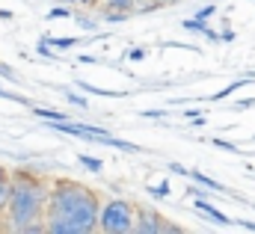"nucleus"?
I'll return each mask as SVG.
<instances>
[{
  "instance_id": "nucleus-20",
  "label": "nucleus",
  "mask_w": 255,
  "mask_h": 234,
  "mask_svg": "<svg viewBox=\"0 0 255 234\" xmlns=\"http://www.w3.org/2000/svg\"><path fill=\"white\" fill-rule=\"evenodd\" d=\"M65 98H68V101H71V104H77V107H80V110H86V107H89V101H86V98H83V95H77V92H65Z\"/></svg>"
},
{
  "instance_id": "nucleus-21",
  "label": "nucleus",
  "mask_w": 255,
  "mask_h": 234,
  "mask_svg": "<svg viewBox=\"0 0 255 234\" xmlns=\"http://www.w3.org/2000/svg\"><path fill=\"white\" fill-rule=\"evenodd\" d=\"M125 59L139 62V59H145V51H142V48H130V51H125Z\"/></svg>"
},
{
  "instance_id": "nucleus-15",
  "label": "nucleus",
  "mask_w": 255,
  "mask_h": 234,
  "mask_svg": "<svg viewBox=\"0 0 255 234\" xmlns=\"http://www.w3.org/2000/svg\"><path fill=\"white\" fill-rule=\"evenodd\" d=\"M77 160H80V166H83V169H89V172H101V169H104V163H101V160H95V157L80 154Z\"/></svg>"
},
{
  "instance_id": "nucleus-17",
  "label": "nucleus",
  "mask_w": 255,
  "mask_h": 234,
  "mask_svg": "<svg viewBox=\"0 0 255 234\" xmlns=\"http://www.w3.org/2000/svg\"><path fill=\"white\" fill-rule=\"evenodd\" d=\"M48 21H57V18H74V12L71 9H65V6H54V9H48V15H45Z\"/></svg>"
},
{
  "instance_id": "nucleus-3",
  "label": "nucleus",
  "mask_w": 255,
  "mask_h": 234,
  "mask_svg": "<svg viewBox=\"0 0 255 234\" xmlns=\"http://www.w3.org/2000/svg\"><path fill=\"white\" fill-rule=\"evenodd\" d=\"M136 229V205L130 199H107L101 205L98 232L104 234H130Z\"/></svg>"
},
{
  "instance_id": "nucleus-8",
  "label": "nucleus",
  "mask_w": 255,
  "mask_h": 234,
  "mask_svg": "<svg viewBox=\"0 0 255 234\" xmlns=\"http://www.w3.org/2000/svg\"><path fill=\"white\" fill-rule=\"evenodd\" d=\"M247 83H255V71H247L244 77H238V80H232L229 86H223L220 92H214V95H211V101H223V98H229L232 92H238V89H241V86H247Z\"/></svg>"
},
{
  "instance_id": "nucleus-23",
  "label": "nucleus",
  "mask_w": 255,
  "mask_h": 234,
  "mask_svg": "<svg viewBox=\"0 0 255 234\" xmlns=\"http://www.w3.org/2000/svg\"><path fill=\"white\" fill-rule=\"evenodd\" d=\"M125 18H128V12H104V21H110V24H119Z\"/></svg>"
},
{
  "instance_id": "nucleus-30",
  "label": "nucleus",
  "mask_w": 255,
  "mask_h": 234,
  "mask_svg": "<svg viewBox=\"0 0 255 234\" xmlns=\"http://www.w3.org/2000/svg\"><path fill=\"white\" fill-rule=\"evenodd\" d=\"M223 42H235V33L232 30H223Z\"/></svg>"
},
{
  "instance_id": "nucleus-14",
  "label": "nucleus",
  "mask_w": 255,
  "mask_h": 234,
  "mask_svg": "<svg viewBox=\"0 0 255 234\" xmlns=\"http://www.w3.org/2000/svg\"><path fill=\"white\" fill-rule=\"evenodd\" d=\"M136 0H104V9H119V12H130Z\"/></svg>"
},
{
  "instance_id": "nucleus-31",
  "label": "nucleus",
  "mask_w": 255,
  "mask_h": 234,
  "mask_svg": "<svg viewBox=\"0 0 255 234\" xmlns=\"http://www.w3.org/2000/svg\"><path fill=\"white\" fill-rule=\"evenodd\" d=\"M0 21H12V12H6V9H0Z\"/></svg>"
},
{
  "instance_id": "nucleus-12",
  "label": "nucleus",
  "mask_w": 255,
  "mask_h": 234,
  "mask_svg": "<svg viewBox=\"0 0 255 234\" xmlns=\"http://www.w3.org/2000/svg\"><path fill=\"white\" fill-rule=\"evenodd\" d=\"M45 42H48L54 51H68V48H74L80 39H57V36H45Z\"/></svg>"
},
{
  "instance_id": "nucleus-6",
  "label": "nucleus",
  "mask_w": 255,
  "mask_h": 234,
  "mask_svg": "<svg viewBox=\"0 0 255 234\" xmlns=\"http://www.w3.org/2000/svg\"><path fill=\"white\" fill-rule=\"evenodd\" d=\"M193 208H196L199 214H205L208 220L220 223V226H232V223H235V220H229V217H226L223 211H217V208H214V205H211V202H208L205 196H193Z\"/></svg>"
},
{
  "instance_id": "nucleus-16",
  "label": "nucleus",
  "mask_w": 255,
  "mask_h": 234,
  "mask_svg": "<svg viewBox=\"0 0 255 234\" xmlns=\"http://www.w3.org/2000/svg\"><path fill=\"white\" fill-rule=\"evenodd\" d=\"M145 190H148V196H151V199H166V196H169V184H166V181H163V184H154V187L148 184Z\"/></svg>"
},
{
  "instance_id": "nucleus-4",
  "label": "nucleus",
  "mask_w": 255,
  "mask_h": 234,
  "mask_svg": "<svg viewBox=\"0 0 255 234\" xmlns=\"http://www.w3.org/2000/svg\"><path fill=\"white\" fill-rule=\"evenodd\" d=\"M51 130H60V133H68V136H80L86 142H104V145H113V148H122V151H139V145L133 142H125V139H116L107 127H95V124H83V121H51L48 124Z\"/></svg>"
},
{
  "instance_id": "nucleus-33",
  "label": "nucleus",
  "mask_w": 255,
  "mask_h": 234,
  "mask_svg": "<svg viewBox=\"0 0 255 234\" xmlns=\"http://www.w3.org/2000/svg\"><path fill=\"white\" fill-rule=\"evenodd\" d=\"M3 223H6V214H3V211H0V229H3Z\"/></svg>"
},
{
  "instance_id": "nucleus-9",
  "label": "nucleus",
  "mask_w": 255,
  "mask_h": 234,
  "mask_svg": "<svg viewBox=\"0 0 255 234\" xmlns=\"http://www.w3.org/2000/svg\"><path fill=\"white\" fill-rule=\"evenodd\" d=\"M9 196H12V172H9L6 166H0V211H3V214H6Z\"/></svg>"
},
{
  "instance_id": "nucleus-26",
  "label": "nucleus",
  "mask_w": 255,
  "mask_h": 234,
  "mask_svg": "<svg viewBox=\"0 0 255 234\" xmlns=\"http://www.w3.org/2000/svg\"><path fill=\"white\" fill-rule=\"evenodd\" d=\"M250 107H255V98H244V101L235 104V110H250Z\"/></svg>"
},
{
  "instance_id": "nucleus-1",
  "label": "nucleus",
  "mask_w": 255,
  "mask_h": 234,
  "mask_svg": "<svg viewBox=\"0 0 255 234\" xmlns=\"http://www.w3.org/2000/svg\"><path fill=\"white\" fill-rule=\"evenodd\" d=\"M98 220H101V196L92 187H86L80 181H68V178L51 181L45 232L92 234L98 232Z\"/></svg>"
},
{
  "instance_id": "nucleus-13",
  "label": "nucleus",
  "mask_w": 255,
  "mask_h": 234,
  "mask_svg": "<svg viewBox=\"0 0 255 234\" xmlns=\"http://www.w3.org/2000/svg\"><path fill=\"white\" fill-rule=\"evenodd\" d=\"M33 113L39 118H48V121H63L65 113H60V110H48V107H33Z\"/></svg>"
},
{
  "instance_id": "nucleus-18",
  "label": "nucleus",
  "mask_w": 255,
  "mask_h": 234,
  "mask_svg": "<svg viewBox=\"0 0 255 234\" xmlns=\"http://www.w3.org/2000/svg\"><path fill=\"white\" fill-rule=\"evenodd\" d=\"M0 98H3V101H9V104H27V98H24V95H15V92H9V89H0Z\"/></svg>"
},
{
  "instance_id": "nucleus-32",
  "label": "nucleus",
  "mask_w": 255,
  "mask_h": 234,
  "mask_svg": "<svg viewBox=\"0 0 255 234\" xmlns=\"http://www.w3.org/2000/svg\"><path fill=\"white\" fill-rule=\"evenodd\" d=\"M63 3H83V6H92L95 0H63Z\"/></svg>"
},
{
  "instance_id": "nucleus-34",
  "label": "nucleus",
  "mask_w": 255,
  "mask_h": 234,
  "mask_svg": "<svg viewBox=\"0 0 255 234\" xmlns=\"http://www.w3.org/2000/svg\"><path fill=\"white\" fill-rule=\"evenodd\" d=\"M157 3H178V0H157Z\"/></svg>"
},
{
  "instance_id": "nucleus-2",
  "label": "nucleus",
  "mask_w": 255,
  "mask_h": 234,
  "mask_svg": "<svg viewBox=\"0 0 255 234\" xmlns=\"http://www.w3.org/2000/svg\"><path fill=\"white\" fill-rule=\"evenodd\" d=\"M51 184L36 172L18 169L12 172V196L6 205V229L15 234H39L45 232Z\"/></svg>"
},
{
  "instance_id": "nucleus-25",
  "label": "nucleus",
  "mask_w": 255,
  "mask_h": 234,
  "mask_svg": "<svg viewBox=\"0 0 255 234\" xmlns=\"http://www.w3.org/2000/svg\"><path fill=\"white\" fill-rule=\"evenodd\" d=\"M74 21H77L83 30H92V27H95V21H92V18H86V15H74Z\"/></svg>"
},
{
  "instance_id": "nucleus-29",
  "label": "nucleus",
  "mask_w": 255,
  "mask_h": 234,
  "mask_svg": "<svg viewBox=\"0 0 255 234\" xmlns=\"http://www.w3.org/2000/svg\"><path fill=\"white\" fill-rule=\"evenodd\" d=\"M142 116L145 118H160V116H166L163 110H142Z\"/></svg>"
},
{
  "instance_id": "nucleus-7",
  "label": "nucleus",
  "mask_w": 255,
  "mask_h": 234,
  "mask_svg": "<svg viewBox=\"0 0 255 234\" xmlns=\"http://www.w3.org/2000/svg\"><path fill=\"white\" fill-rule=\"evenodd\" d=\"M184 27L193 30V33H199V36H205L208 42H223V33H217L214 27H208V21H202V18H187Z\"/></svg>"
},
{
  "instance_id": "nucleus-11",
  "label": "nucleus",
  "mask_w": 255,
  "mask_h": 234,
  "mask_svg": "<svg viewBox=\"0 0 255 234\" xmlns=\"http://www.w3.org/2000/svg\"><path fill=\"white\" fill-rule=\"evenodd\" d=\"M190 178L196 181V184H202V187H208V190H217V193H226V187H223L220 181H214V178L202 175V172H190Z\"/></svg>"
},
{
  "instance_id": "nucleus-27",
  "label": "nucleus",
  "mask_w": 255,
  "mask_h": 234,
  "mask_svg": "<svg viewBox=\"0 0 255 234\" xmlns=\"http://www.w3.org/2000/svg\"><path fill=\"white\" fill-rule=\"evenodd\" d=\"M169 169H172L175 175H187V178H190V169H184L181 163H169Z\"/></svg>"
},
{
  "instance_id": "nucleus-5",
  "label": "nucleus",
  "mask_w": 255,
  "mask_h": 234,
  "mask_svg": "<svg viewBox=\"0 0 255 234\" xmlns=\"http://www.w3.org/2000/svg\"><path fill=\"white\" fill-rule=\"evenodd\" d=\"M178 226H169L157 211H148L142 205H136V229L133 234H178Z\"/></svg>"
},
{
  "instance_id": "nucleus-19",
  "label": "nucleus",
  "mask_w": 255,
  "mask_h": 234,
  "mask_svg": "<svg viewBox=\"0 0 255 234\" xmlns=\"http://www.w3.org/2000/svg\"><path fill=\"white\" fill-rule=\"evenodd\" d=\"M214 145H217V148H223V151H232V154H244V151H241L235 142H226V139H220V136L214 139Z\"/></svg>"
},
{
  "instance_id": "nucleus-24",
  "label": "nucleus",
  "mask_w": 255,
  "mask_h": 234,
  "mask_svg": "<svg viewBox=\"0 0 255 234\" xmlns=\"http://www.w3.org/2000/svg\"><path fill=\"white\" fill-rule=\"evenodd\" d=\"M217 12V6H202V9H196V18H202V21H208L211 15Z\"/></svg>"
},
{
  "instance_id": "nucleus-10",
  "label": "nucleus",
  "mask_w": 255,
  "mask_h": 234,
  "mask_svg": "<svg viewBox=\"0 0 255 234\" xmlns=\"http://www.w3.org/2000/svg\"><path fill=\"white\" fill-rule=\"evenodd\" d=\"M77 86L83 89V92H89V95H104V98H122L125 92H116V89H101V86H92V83H86V80H77Z\"/></svg>"
},
{
  "instance_id": "nucleus-22",
  "label": "nucleus",
  "mask_w": 255,
  "mask_h": 234,
  "mask_svg": "<svg viewBox=\"0 0 255 234\" xmlns=\"http://www.w3.org/2000/svg\"><path fill=\"white\" fill-rule=\"evenodd\" d=\"M0 77H6L9 83H18V74H15L9 65H3V62H0Z\"/></svg>"
},
{
  "instance_id": "nucleus-28",
  "label": "nucleus",
  "mask_w": 255,
  "mask_h": 234,
  "mask_svg": "<svg viewBox=\"0 0 255 234\" xmlns=\"http://www.w3.org/2000/svg\"><path fill=\"white\" fill-rule=\"evenodd\" d=\"M235 226H241V229H247V232H255V223H253V220H235Z\"/></svg>"
}]
</instances>
